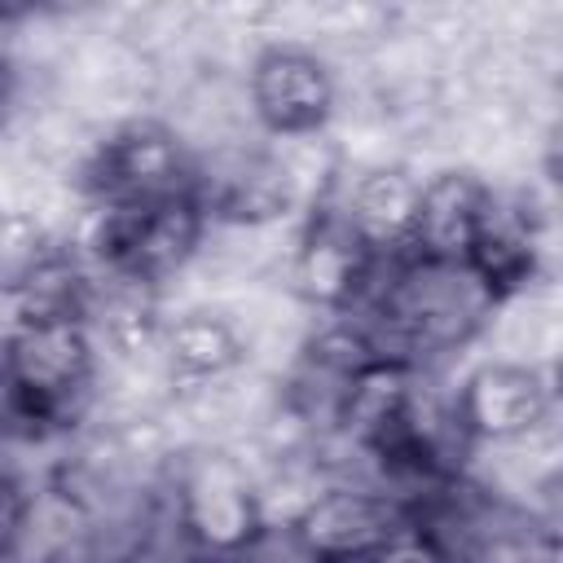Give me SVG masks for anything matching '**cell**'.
Here are the masks:
<instances>
[{"mask_svg":"<svg viewBox=\"0 0 563 563\" xmlns=\"http://www.w3.org/2000/svg\"><path fill=\"white\" fill-rule=\"evenodd\" d=\"M163 506L211 563L229 559L264 519L255 471L238 449L211 440L172 449L163 466Z\"/></svg>","mask_w":563,"mask_h":563,"instance_id":"cell-4","label":"cell"},{"mask_svg":"<svg viewBox=\"0 0 563 563\" xmlns=\"http://www.w3.org/2000/svg\"><path fill=\"white\" fill-rule=\"evenodd\" d=\"M361 563H444L418 532H400L396 541H387L383 550H374L369 559H361Z\"/></svg>","mask_w":563,"mask_h":563,"instance_id":"cell-17","label":"cell"},{"mask_svg":"<svg viewBox=\"0 0 563 563\" xmlns=\"http://www.w3.org/2000/svg\"><path fill=\"white\" fill-rule=\"evenodd\" d=\"M453 400L471 449L510 444L554 422V369L488 356L453 378Z\"/></svg>","mask_w":563,"mask_h":563,"instance_id":"cell-8","label":"cell"},{"mask_svg":"<svg viewBox=\"0 0 563 563\" xmlns=\"http://www.w3.org/2000/svg\"><path fill=\"white\" fill-rule=\"evenodd\" d=\"M66 185L79 207L185 198L189 150L158 114H123L79 145Z\"/></svg>","mask_w":563,"mask_h":563,"instance_id":"cell-5","label":"cell"},{"mask_svg":"<svg viewBox=\"0 0 563 563\" xmlns=\"http://www.w3.org/2000/svg\"><path fill=\"white\" fill-rule=\"evenodd\" d=\"M418 189L422 176L405 163H365L352 176L339 172V180L325 189L352 233L378 255H405L413 251V216H418Z\"/></svg>","mask_w":563,"mask_h":563,"instance_id":"cell-11","label":"cell"},{"mask_svg":"<svg viewBox=\"0 0 563 563\" xmlns=\"http://www.w3.org/2000/svg\"><path fill=\"white\" fill-rule=\"evenodd\" d=\"M0 563H13V559H9V554H0Z\"/></svg>","mask_w":563,"mask_h":563,"instance_id":"cell-18","label":"cell"},{"mask_svg":"<svg viewBox=\"0 0 563 563\" xmlns=\"http://www.w3.org/2000/svg\"><path fill=\"white\" fill-rule=\"evenodd\" d=\"M220 563H321L295 519H260V528Z\"/></svg>","mask_w":563,"mask_h":563,"instance_id":"cell-15","label":"cell"},{"mask_svg":"<svg viewBox=\"0 0 563 563\" xmlns=\"http://www.w3.org/2000/svg\"><path fill=\"white\" fill-rule=\"evenodd\" d=\"M202 229L207 224L189 198L97 202L79 207L75 224L66 229V246L101 282L167 295V286H176L194 268Z\"/></svg>","mask_w":563,"mask_h":563,"instance_id":"cell-3","label":"cell"},{"mask_svg":"<svg viewBox=\"0 0 563 563\" xmlns=\"http://www.w3.org/2000/svg\"><path fill=\"white\" fill-rule=\"evenodd\" d=\"M374 264H378V255L352 233V224L343 220L334 198L321 194L295 224V242H290L282 282L295 303H303L321 317H339L361 299V290L374 277Z\"/></svg>","mask_w":563,"mask_h":563,"instance_id":"cell-7","label":"cell"},{"mask_svg":"<svg viewBox=\"0 0 563 563\" xmlns=\"http://www.w3.org/2000/svg\"><path fill=\"white\" fill-rule=\"evenodd\" d=\"M110 563H211L189 537L185 528L172 519V510L158 501L154 515L132 532V541L110 559Z\"/></svg>","mask_w":563,"mask_h":563,"instance_id":"cell-14","label":"cell"},{"mask_svg":"<svg viewBox=\"0 0 563 563\" xmlns=\"http://www.w3.org/2000/svg\"><path fill=\"white\" fill-rule=\"evenodd\" d=\"M35 493L40 488L18 466V457L13 453H0V554H9V559H13L18 541H22V528H26V515H31Z\"/></svg>","mask_w":563,"mask_h":563,"instance_id":"cell-16","label":"cell"},{"mask_svg":"<svg viewBox=\"0 0 563 563\" xmlns=\"http://www.w3.org/2000/svg\"><path fill=\"white\" fill-rule=\"evenodd\" d=\"M251 123L264 141H317L339 114V79L308 44H264L242 75Z\"/></svg>","mask_w":563,"mask_h":563,"instance_id":"cell-6","label":"cell"},{"mask_svg":"<svg viewBox=\"0 0 563 563\" xmlns=\"http://www.w3.org/2000/svg\"><path fill=\"white\" fill-rule=\"evenodd\" d=\"M66 246V233L57 224H48L44 216L26 211V207H9L0 202V308L9 312V303L22 295V286Z\"/></svg>","mask_w":563,"mask_h":563,"instance_id":"cell-13","label":"cell"},{"mask_svg":"<svg viewBox=\"0 0 563 563\" xmlns=\"http://www.w3.org/2000/svg\"><path fill=\"white\" fill-rule=\"evenodd\" d=\"M488 194H493V180L466 163H449L422 176L418 216H413V255L466 260L484 224Z\"/></svg>","mask_w":563,"mask_h":563,"instance_id":"cell-12","label":"cell"},{"mask_svg":"<svg viewBox=\"0 0 563 563\" xmlns=\"http://www.w3.org/2000/svg\"><path fill=\"white\" fill-rule=\"evenodd\" d=\"M158 361L176 391L220 383L229 374H242L251 365V343L233 308L224 303H185L176 312H163L158 330Z\"/></svg>","mask_w":563,"mask_h":563,"instance_id":"cell-10","label":"cell"},{"mask_svg":"<svg viewBox=\"0 0 563 563\" xmlns=\"http://www.w3.org/2000/svg\"><path fill=\"white\" fill-rule=\"evenodd\" d=\"M0 48H9V44H4V40H0Z\"/></svg>","mask_w":563,"mask_h":563,"instance_id":"cell-19","label":"cell"},{"mask_svg":"<svg viewBox=\"0 0 563 563\" xmlns=\"http://www.w3.org/2000/svg\"><path fill=\"white\" fill-rule=\"evenodd\" d=\"M295 523L321 563H361L400 532H409V510L361 479H317Z\"/></svg>","mask_w":563,"mask_h":563,"instance_id":"cell-9","label":"cell"},{"mask_svg":"<svg viewBox=\"0 0 563 563\" xmlns=\"http://www.w3.org/2000/svg\"><path fill=\"white\" fill-rule=\"evenodd\" d=\"M501 299L466 260L387 255L374 264L361 299L339 312L374 352L396 365H449L493 330Z\"/></svg>","mask_w":563,"mask_h":563,"instance_id":"cell-1","label":"cell"},{"mask_svg":"<svg viewBox=\"0 0 563 563\" xmlns=\"http://www.w3.org/2000/svg\"><path fill=\"white\" fill-rule=\"evenodd\" d=\"M0 383L40 444H66L106 400V356L84 317H9Z\"/></svg>","mask_w":563,"mask_h":563,"instance_id":"cell-2","label":"cell"}]
</instances>
